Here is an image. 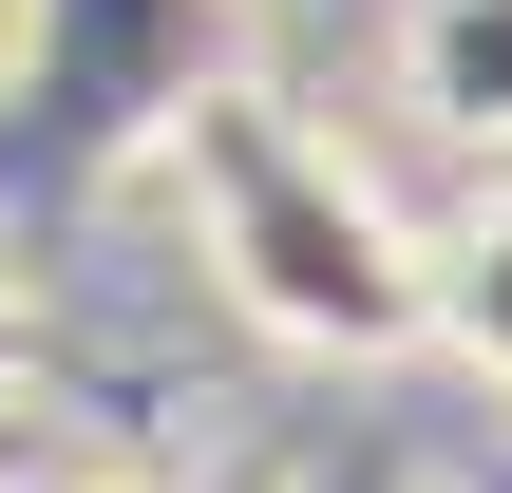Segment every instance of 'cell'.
I'll use <instances>...</instances> for the list:
<instances>
[{
  "label": "cell",
  "instance_id": "3957f363",
  "mask_svg": "<svg viewBox=\"0 0 512 493\" xmlns=\"http://www.w3.org/2000/svg\"><path fill=\"white\" fill-rule=\"evenodd\" d=\"M399 114L437 152L512 171V0H399Z\"/></svg>",
  "mask_w": 512,
  "mask_h": 493
},
{
  "label": "cell",
  "instance_id": "5b68a950",
  "mask_svg": "<svg viewBox=\"0 0 512 493\" xmlns=\"http://www.w3.org/2000/svg\"><path fill=\"white\" fill-rule=\"evenodd\" d=\"M19 380H38V285L0 266V399H19Z\"/></svg>",
  "mask_w": 512,
  "mask_h": 493
},
{
  "label": "cell",
  "instance_id": "277c9868",
  "mask_svg": "<svg viewBox=\"0 0 512 493\" xmlns=\"http://www.w3.org/2000/svg\"><path fill=\"white\" fill-rule=\"evenodd\" d=\"M418 342L512 399V190H475L456 228H418Z\"/></svg>",
  "mask_w": 512,
  "mask_h": 493
},
{
  "label": "cell",
  "instance_id": "7a4b0ae2",
  "mask_svg": "<svg viewBox=\"0 0 512 493\" xmlns=\"http://www.w3.org/2000/svg\"><path fill=\"white\" fill-rule=\"evenodd\" d=\"M190 76H228V0H19V95L0 114L57 171H133Z\"/></svg>",
  "mask_w": 512,
  "mask_h": 493
},
{
  "label": "cell",
  "instance_id": "6da1fadb",
  "mask_svg": "<svg viewBox=\"0 0 512 493\" xmlns=\"http://www.w3.org/2000/svg\"><path fill=\"white\" fill-rule=\"evenodd\" d=\"M152 171L190 190L209 285L285 342V361H418V228L380 209V171H342L266 76H190Z\"/></svg>",
  "mask_w": 512,
  "mask_h": 493
}]
</instances>
